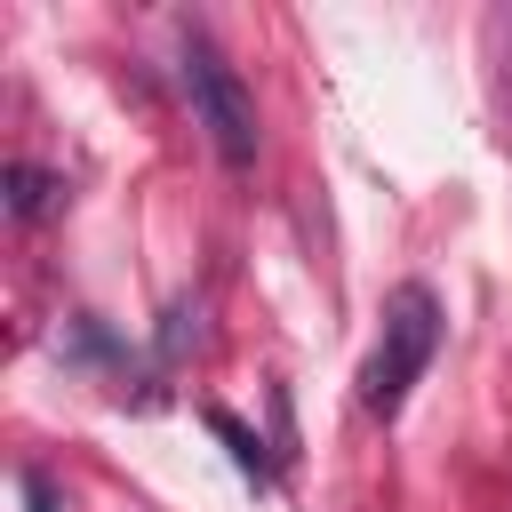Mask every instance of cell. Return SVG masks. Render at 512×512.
<instances>
[{"mask_svg": "<svg viewBox=\"0 0 512 512\" xmlns=\"http://www.w3.org/2000/svg\"><path fill=\"white\" fill-rule=\"evenodd\" d=\"M0 184H8V216H16V224H40V216L64 200V176H48V168H32V160H8Z\"/></svg>", "mask_w": 512, "mask_h": 512, "instance_id": "3957f363", "label": "cell"}, {"mask_svg": "<svg viewBox=\"0 0 512 512\" xmlns=\"http://www.w3.org/2000/svg\"><path fill=\"white\" fill-rule=\"evenodd\" d=\"M192 336H200V312H192V304H176V312H168V328H160V360H176Z\"/></svg>", "mask_w": 512, "mask_h": 512, "instance_id": "5b68a950", "label": "cell"}, {"mask_svg": "<svg viewBox=\"0 0 512 512\" xmlns=\"http://www.w3.org/2000/svg\"><path fill=\"white\" fill-rule=\"evenodd\" d=\"M432 352H440V304H432L424 280H408L384 304V336H376V352L360 368V408L368 416H400L408 392H416V376L432 368Z\"/></svg>", "mask_w": 512, "mask_h": 512, "instance_id": "6da1fadb", "label": "cell"}, {"mask_svg": "<svg viewBox=\"0 0 512 512\" xmlns=\"http://www.w3.org/2000/svg\"><path fill=\"white\" fill-rule=\"evenodd\" d=\"M16 488H24V504H32V512H56V488H48V472H16Z\"/></svg>", "mask_w": 512, "mask_h": 512, "instance_id": "8992f818", "label": "cell"}, {"mask_svg": "<svg viewBox=\"0 0 512 512\" xmlns=\"http://www.w3.org/2000/svg\"><path fill=\"white\" fill-rule=\"evenodd\" d=\"M208 432H216V440L232 448V464H240V472H248L256 488H272V480H280V472H272V456H264V440H256V432H248V424H240L232 408H208Z\"/></svg>", "mask_w": 512, "mask_h": 512, "instance_id": "277c9868", "label": "cell"}, {"mask_svg": "<svg viewBox=\"0 0 512 512\" xmlns=\"http://www.w3.org/2000/svg\"><path fill=\"white\" fill-rule=\"evenodd\" d=\"M184 96H192V112H200V128H208V144H216V160L224 168H256V152H264V128H256V96H248V80L192 32L184 40Z\"/></svg>", "mask_w": 512, "mask_h": 512, "instance_id": "7a4b0ae2", "label": "cell"}]
</instances>
